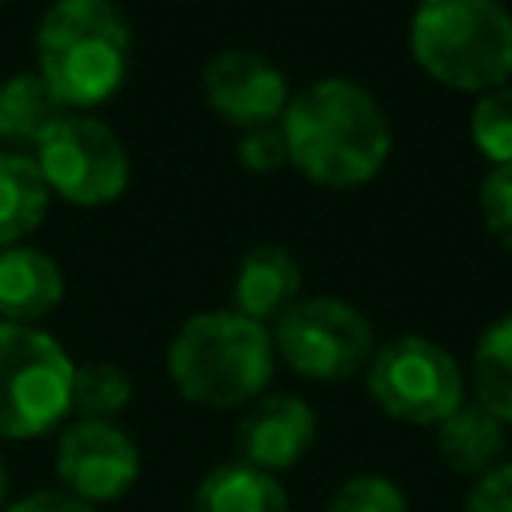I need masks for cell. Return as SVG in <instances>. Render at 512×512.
Segmentation results:
<instances>
[{"instance_id":"obj_27","label":"cell","mask_w":512,"mask_h":512,"mask_svg":"<svg viewBox=\"0 0 512 512\" xmlns=\"http://www.w3.org/2000/svg\"><path fill=\"white\" fill-rule=\"evenodd\" d=\"M0 4H4V0H0Z\"/></svg>"},{"instance_id":"obj_14","label":"cell","mask_w":512,"mask_h":512,"mask_svg":"<svg viewBox=\"0 0 512 512\" xmlns=\"http://www.w3.org/2000/svg\"><path fill=\"white\" fill-rule=\"evenodd\" d=\"M436 452L440 460L448 464V472L464 476V480H476L484 476L488 468H496L500 460H508V428L488 412L480 408L476 400H464L460 408H452L436 428Z\"/></svg>"},{"instance_id":"obj_11","label":"cell","mask_w":512,"mask_h":512,"mask_svg":"<svg viewBox=\"0 0 512 512\" xmlns=\"http://www.w3.org/2000/svg\"><path fill=\"white\" fill-rule=\"evenodd\" d=\"M200 88H204L208 108L236 128H256V124L280 120L288 108V96H292L284 72L252 48L216 52L200 72Z\"/></svg>"},{"instance_id":"obj_23","label":"cell","mask_w":512,"mask_h":512,"mask_svg":"<svg viewBox=\"0 0 512 512\" xmlns=\"http://www.w3.org/2000/svg\"><path fill=\"white\" fill-rule=\"evenodd\" d=\"M236 156L252 172H276V168H284L288 164V136H284L280 120L244 128L240 140H236Z\"/></svg>"},{"instance_id":"obj_2","label":"cell","mask_w":512,"mask_h":512,"mask_svg":"<svg viewBox=\"0 0 512 512\" xmlns=\"http://www.w3.org/2000/svg\"><path fill=\"white\" fill-rule=\"evenodd\" d=\"M164 372L188 404L240 412L244 404H252L272 388L276 376L272 328L232 308L196 312L172 332L164 352Z\"/></svg>"},{"instance_id":"obj_4","label":"cell","mask_w":512,"mask_h":512,"mask_svg":"<svg viewBox=\"0 0 512 512\" xmlns=\"http://www.w3.org/2000/svg\"><path fill=\"white\" fill-rule=\"evenodd\" d=\"M408 48L436 84L480 96L512 76V12L504 0H420Z\"/></svg>"},{"instance_id":"obj_22","label":"cell","mask_w":512,"mask_h":512,"mask_svg":"<svg viewBox=\"0 0 512 512\" xmlns=\"http://www.w3.org/2000/svg\"><path fill=\"white\" fill-rule=\"evenodd\" d=\"M480 216L488 236L512 252V164H492L480 180Z\"/></svg>"},{"instance_id":"obj_16","label":"cell","mask_w":512,"mask_h":512,"mask_svg":"<svg viewBox=\"0 0 512 512\" xmlns=\"http://www.w3.org/2000/svg\"><path fill=\"white\" fill-rule=\"evenodd\" d=\"M68 108L52 96L40 72H16L0 80V148L4 152H36L48 128Z\"/></svg>"},{"instance_id":"obj_15","label":"cell","mask_w":512,"mask_h":512,"mask_svg":"<svg viewBox=\"0 0 512 512\" xmlns=\"http://www.w3.org/2000/svg\"><path fill=\"white\" fill-rule=\"evenodd\" d=\"M188 512H292V500L280 476L232 456L196 480Z\"/></svg>"},{"instance_id":"obj_5","label":"cell","mask_w":512,"mask_h":512,"mask_svg":"<svg viewBox=\"0 0 512 512\" xmlns=\"http://www.w3.org/2000/svg\"><path fill=\"white\" fill-rule=\"evenodd\" d=\"M76 360L40 324L0 320V440H40L72 416Z\"/></svg>"},{"instance_id":"obj_9","label":"cell","mask_w":512,"mask_h":512,"mask_svg":"<svg viewBox=\"0 0 512 512\" xmlns=\"http://www.w3.org/2000/svg\"><path fill=\"white\" fill-rule=\"evenodd\" d=\"M140 472V444L116 420H68L56 432V484L96 512L124 500Z\"/></svg>"},{"instance_id":"obj_19","label":"cell","mask_w":512,"mask_h":512,"mask_svg":"<svg viewBox=\"0 0 512 512\" xmlns=\"http://www.w3.org/2000/svg\"><path fill=\"white\" fill-rule=\"evenodd\" d=\"M132 404V376L112 360H84L72 376L68 420H116Z\"/></svg>"},{"instance_id":"obj_25","label":"cell","mask_w":512,"mask_h":512,"mask_svg":"<svg viewBox=\"0 0 512 512\" xmlns=\"http://www.w3.org/2000/svg\"><path fill=\"white\" fill-rule=\"evenodd\" d=\"M0 512H96V508L84 504L80 496L64 492L60 484H44V488H28L20 496H8V504Z\"/></svg>"},{"instance_id":"obj_10","label":"cell","mask_w":512,"mask_h":512,"mask_svg":"<svg viewBox=\"0 0 512 512\" xmlns=\"http://www.w3.org/2000/svg\"><path fill=\"white\" fill-rule=\"evenodd\" d=\"M316 436H320L316 408L296 392L268 388L264 396L240 408L236 428H232V448H236V460L280 476L312 452Z\"/></svg>"},{"instance_id":"obj_18","label":"cell","mask_w":512,"mask_h":512,"mask_svg":"<svg viewBox=\"0 0 512 512\" xmlns=\"http://www.w3.org/2000/svg\"><path fill=\"white\" fill-rule=\"evenodd\" d=\"M468 400L488 408L504 428L512 424V312L496 316L472 344L468 360Z\"/></svg>"},{"instance_id":"obj_21","label":"cell","mask_w":512,"mask_h":512,"mask_svg":"<svg viewBox=\"0 0 512 512\" xmlns=\"http://www.w3.org/2000/svg\"><path fill=\"white\" fill-rule=\"evenodd\" d=\"M324 512H412V504H408V492L392 476L356 472L332 488Z\"/></svg>"},{"instance_id":"obj_3","label":"cell","mask_w":512,"mask_h":512,"mask_svg":"<svg viewBox=\"0 0 512 512\" xmlns=\"http://www.w3.org/2000/svg\"><path fill=\"white\" fill-rule=\"evenodd\" d=\"M132 24L116 0H52L36 24V72L68 112H92L128 76Z\"/></svg>"},{"instance_id":"obj_17","label":"cell","mask_w":512,"mask_h":512,"mask_svg":"<svg viewBox=\"0 0 512 512\" xmlns=\"http://www.w3.org/2000/svg\"><path fill=\"white\" fill-rule=\"evenodd\" d=\"M48 204L52 192L36 168V156L0 148V248L24 244V236L44 224Z\"/></svg>"},{"instance_id":"obj_24","label":"cell","mask_w":512,"mask_h":512,"mask_svg":"<svg viewBox=\"0 0 512 512\" xmlns=\"http://www.w3.org/2000/svg\"><path fill=\"white\" fill-rule=\"evenodd\" d=\"M460 512H512V460H500L484 476L468 480Z\"/></svg>"},{"instance_id":"obj_6","label":"cell","mask_w":512,"mask_h":512,"mask_svg":"<svg viewBox=\"0 0 512 512\" xmlns=\"http://www.w3.org/2000/svg\"><path fill=\"white\" fill-rule=\"evenodd\" d=\"M368 400L400 424L436 428L452 408L468 400L460 360L432 336L404 332L376 344L364 368Z\"/></svg>"},{"instance_id":"obj_26","label":"cell","mask_w":512,"mask_h":512,"mask_svg":"<svg viewBox=\"0 0 512 512\" xmlns=\"http://www.w3.org/2000/svg\"><path fill=\"white\" fill-rule=\"evenodd\" d=\"M8 496H12V472H8V460L0 452V508L8 504Z\"/></svg>"},{"instance_id":"obj_20","label":"cell","mask_w":512,"mask_h":512,"mask_svg":"<svg viewBox=\"0 0 512 512\" xmlns=\"http://www.w3.org/2000/svg\"><path fill=\"white\" fill-rule=\"evenodd\" d=\"M468 132H472V144L492 164H512V84H500L476 96Z\"/></svg>"},{"instance_id":"obj_12","label":"cell","mask_w":512,"mask_h":512,"mask_svg":"<svg viewBox=\"0 0 512 512\" xmlns=\"http://www.w3.org/2000/svg\"><path fill=\"white\" fill-rule=\"evenodd\" d=\"M300 288H304V268L292 248L272 240L252 244L232 272V312L272 328L300 300Z\"/></svg>"},{"instance_id":"obj_1","label":"cell","mask_w":512,"mask_h":512,"mask_svg":"<svg viewBox=\"0 0 512 512\" xmlns=\"http://www.w3.org/2000/svg\"><path fill=\"white\" fill-rule=\"evenodd\" d=\"M280 128L288 136V164L328 188L368 184L392 152L380 100L348 76H320L292 92Z\"/></svg>"},{"instance_id":"obj_7","label":"cell","mask_w":512,"mask_h":512,"mask_svg":"<svg viewBox=\"0 0 512 512\" xmlns=\"http://www.w3.org/2000/svg\"><path fill=\"white\" fill-rule=\"evenodd\" d=\"M276 364L316 384L352 380L368 368L376 352V328L368 312L340 296H300L272 324Z\"/></svg>"},{"instance_id":"obj_8","label":"cell","mask_w":512,"mask_h":512,"mask_svg":"<svg viewBox=\"0 0 512 512\" xmlns=\"http://www.w3.org/2000/svg\"><path fill=\"white\" fill-rule=\"evenodd\" d=\"M32 156L48 192L80 208L112 204L132 176L124 140L92 112H64Z\"/></svg>"},{"instance_id":"obj_13","label":"cell","mask_w":512,"mask_h":512,"mask_svg":"<svg viewBox=\"0 0 512 512\" xmlns=\"http://www.w3.org/2000/svg\"><path fill=\"white\" fill-rule=\"evenodd\" d=\"M64 300V268L32 244L0 248V320L40 324Z\"/></svg>"}]
</instances>
